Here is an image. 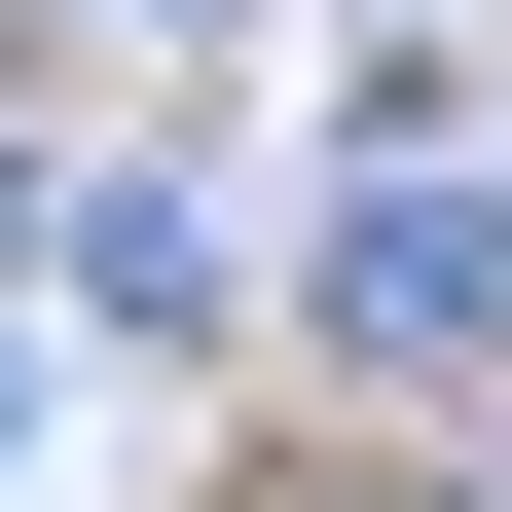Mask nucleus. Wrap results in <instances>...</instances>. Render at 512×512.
Returning <instances> with one entry per match:
<instances>
[{
  "label": "nucleus",
  "instance_id": "nucleus-1",
  "mask_svg": "<svg viewBox=\"0 0 512 512\" xmlns=\"http://www.w3.org/2000/svg\"><path fill=\"white\" fill-rule=\"evenodd\" d=\"M330 330L366 366H512V220H476V183H366V220H330Z\"/></svg>",
  "mask_w": 512,
  "mask_h": 512
}]
</instances>
